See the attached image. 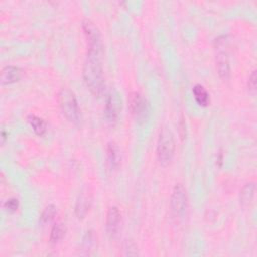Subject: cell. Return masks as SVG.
Segmentation results:
<instances>
[{"label": "cell", "mask_w": 257, "mask_h": 257, "mask_svg": "<svg viewBox=\"0 0 257 257\" xmlns=\"http://www.w3.org/2000/svg\"><path fill=\"white\" fill-rule=\"evenodd\" d=\"M82 75L86 86L94 96L99 97L104 93L105 83L101 66V56L87 54Z\"/></svg>", "instance_id": "cell-1"}, {"label": "cell", "mask_w": 257, "mask_h": 257, "mask_svg": "<svg viewBox=\"0 0 257 257\" xmlns=\"http://www.w3.org/2000/svg\"><path fill=\"white\" fill-rule=\"evenodd\" d=\"M57 101L63 115L70 122L75 124L79 123L81 119V113L75 94L68 88H62L58 92Z\"/></svg>", "instance_id": "cell-2"}, {"label": "cell", "mask_w": 257, "mask_h": 257, "mask_svg": "<svg viewBox=\"0 0 257 257\" xmlns=\"http://www.w3.org/2000/svg\"><path fill=\"white\" fill-rule=\"evenodd\" d=\"M175 153L174 135L168 127H163L157 142V158L162 166H167L173 159Z\"/></svg>", "instance_id": "cell-3"}, {"label": "cell", "mask_w": 257, "mask_h": 257, "mask_svg": "<svg viewBox=\"0 0 257 257\" xmlns=\"http://www.w3.org/2000/svg\"><path fill=\"white\" fill-rule=\"evenodd\" d=\"M82 29L87 43V54L101 56L102 55V42L100 32L93 21L88 18L83 19Z\"/></svg>", "instance_id": "cell-4"}, {"label": "cell", "mask_w": 257, "mask_h": 257, "mask_svg": "<svg viewBox=\"0 0 257 257\" xmlns=\"http://www.w3.org/2000/svg\"><path fill=\"white\" fill-rule=\"evenodd\" d=\"M216 48L218 50L217 56H216V64H217V69L220 77L224 80H227L231 76V69H230V64H229V58H228V53H227V36H220L216 39Z\"/></svg>", "instance_id": "cell-5"}, {"label": "cell", "mask_w": 257, "mask_h": 257, "mask_svg": "<svg viewBox=\"0 0 257 257\" xmlns=\"http://www.w3.org/2000/svg\"><path fill=\"white\" fill-rule=\"evenodd\" d=\"M173 214L178 218H183L186 215L188 208V199L186 190L182 184H176L173 189L170 201Z\"/></svg>", "instance_id": "cell-6"}, {"label": "cell", "mask_w": 257, "mask_h": 257, "mask_svg": "<svg viewBox=\"0 0 257 257\" xmlns=\"http://www.w3.org/2000/svg\"><path fill=\"white\" fill-rule=\"evenodd\" d=\"M121 110V99L115 89H110L106 93L105 99V117L108 122L114 123L117 121Z\"/></svg>", "instance_id": "cell-7"}, {"label": "cell", "mask_w": 257, "mask_h": 257, "mask_svg": "<svg viewBox=\"0 0 257 257\" xmlns=\"http://www.w3.org/2000/svg\"><path fill=\"white\" fill-rule=\"evenodd\" d=\"M128 104L132 111V114L137 119L146 118L149 112V106L146 99L139 92H133L128 98Z\"/></svg>", "instance_id": "cell-8"}, {"label": "cell", "mask_w": 257, "mask_h": 257, "mask_svg": "<svg viewBox=\"0 0 257 257\" xmlns=\"http://www.w3.org/2000/svg\"><path fill=\"white\" fill-rule=\"evenodd\" d=\"M121 225V214L116 207H110L106 214L105 229L109 238H114Z\"/></svg>", "instance_id": "cell-9"}, {"label": "cell", "mask_w": 257, "mask_h": 257, "mask_svg": "<svg viewBox=\"0 0 257 257\" xmlns=\"http://www.w3.org/2000/svg\"><path fill=\"white\" fill-rule=\"evenodd\" d=\"M91 202H92L91 194L88 193V191H82L78 195L76 204H75V214H76L77 218H79V219L84 218V216L89 211Z\"/></svg>", "instance_id": "cell-10"}, {"label": "cell", "mask_w": 257, "mask_h": 257, "mask_svg": "<svg viewBox=\"0 0 257 257\" xmlns=\"http://www.w3.org/2000/svg\"><path fill=\"white\" fill-rule=\"evenodd\" d=\"M21 77V70L14 65H7L2 68L0 80L2 84H11L18 81Z\"/></svg>", "instance_id": "cell-11"}, {"label": "cell", "mask_w": 257, "mask_h": 257, "mask_svg": "<svg viewBox=\"0 0 257 257\" xmlns=\"http://www.w3.org/2000/svg\"><path fill=\"white\" fill-rule=\"evenodd\" d=\"M106 158L110 169H116L121 160L120 151L114 142H109L106 146Z\"/></svg>", "instance_id": "cell-12"}, {"label": "cell", "mask_w": 257, "mask_h": 257, "mask_svg": "<svg viewBox=\"0 0 257 257\" xmlns=\"http://www.w3.org/2000/svg\"><path fill=\"white\" fill-rule=\"evenodd\" d=\"M96 236L93 231L89 230L85 233L82 243H81V255H91L95 251L97 242H96Z\"/></svg>", "instance_id": "cell-13"}, {"label": "cell", "mask_w": 257, "mask_h": 257, "mask_svg": "<svg viewBox=\"0 0 257 257\" xmlns=\"http://www.w3.org/2000/svg\"><path fill=\"white\" fill-rule=\"evenodd\" d=\"M255 193V183H247L240 192V202L243 207H248L253 201Z\"/></svg>", "instance_id": "cell-14"}, {"label": "cell", "mask_w": 257, "mask_h": 257, "mask_svg": "<svg viewBox=\"0 0 257 257\" xmlns=\"http://www.w3.org/2000/svg\"><path fill=\"white\" fill-rule=\"evenodd\" d=\"M193 94L197 103L201 106H207L210 103V96L206 88L201 84H196L193 87Z\"/></svg>", "instance_id": "cell-15"}, {"label": "cell", "mask_w": 257, "mask_h": 257, "mask_svg": "<svg viewBox=\"0 0 257 257\" xmlns=\"http://www.w3.org/2000/svg\"><path fill=\"white\" fill-rule=\"evenodd\" d=\"M28 122L37 135L41 136L46 132V122L41 117L36 116L34 114H30L28 116Z\"/></svg>", "instance_id": "cell-16"}, {"label": "cell", "mask_w": 257, "mask_h": 257, "mask_svg": "<svg viewBox=\"0 0 257 257\" xmlns=\"http://www.w3.org/2000/svg\"><path fill=\"white\" fill-rule=\"evenodd\" d=\"M64 234H65V226L63 223L58 222L52 227L49 240L52 244H56L64 237Z\"/></svg>", "instance_id": "cell-17"}, {"label": "cell", "mask_w": 257, "mask_h": 257, "mask_svg": "<svg viewBox=\"0 0 257 257\" xmlns=\"http://www.w3.org/2000/svg\"><path fill=\"white\" fill-rule=\"evenodd\" d=\"M56 213H57V211H56V207H55L54 205H49V206H47V207L43 210V212H42V214H41V216H40V223H41V224L49 223V222L55 217Z\"/></svg>", "instance_id": "cell-18"}, {"label": "cell", "mask_w": 257, "mask_h": 257, "mask_svg": "<svg viewBox=\"0 0 257 257\" xmlns=\"http://www.w3.org/2000/svg\"><path fill=\"white\" fill-rule=\"evenodd\" d=\"M123 252L126 256H136L138 255V246L132 240H125L123 243Z\"/></svg>", "instance_id": "cell-19"}, {"label": "cell", "mask_w": 257, "mask_h": 257, "mask_svg": "<svg viewBox=\"0 0 257 257\" xmlns=\"http://www.w3.org/2000/svg\"><path fill=\"white\" fill-rule=\"evenodd\" d=\"M18 206H19V202L17 199L15 198H11V199H8L7 201H5L4 203V208L10 212V213H13L15 212L17 209H18Z\"/></svg>", "instance_id": "cell-20"}, {"label": "cell", "mask_w": 257, "mask_h": 257, "mask_svg": "<svg viewBox=\"0 0 257 257\" xmlns=\"http://www.w3.org/2000/svg\"><path fill=\"white\" fill-rule=\"evenodd\" d=\"M248 87L250 90L254 91L256 89V71L253 70L248 78Z\"/></svg>", "instance_id": "cell-21"}, {"label": "cell", "mask_w": 257, "mask_h": 257, "mask_svg": "<svg viewBox=\"0 0 257 257\" xmlns=\"http://www.w3.org/2000/svg\"><path fill=\"white\" fill-rule=\"evenodd\" d=\"M6 133H5V130L4 128H2L1 130V144H4V142H5V140H6Z\"/></svg>", "instance_id": "cell-22"}]
</instances>
